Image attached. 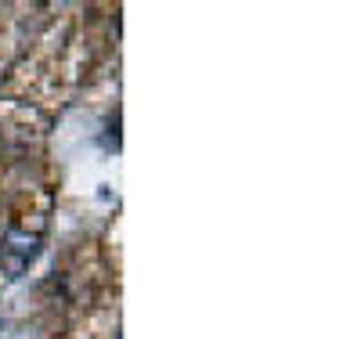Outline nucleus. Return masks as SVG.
<instances>
[{"instance_id": "1", "label": "nucleus", "mask_w": 361, "mask_h": 339, "mask_svg": "<svg viewBox=\"0 0 361 339\" xmlns=\"http://www.w3.org/2000/svg\"><path fill=\"white\" fill-rule=\"evenodd\" d=\"M40 253V235L37 231H25V228H8V235L0 238V271L8 278H18L25 274V267L37 260Z\"/></svg>"}]
</instances>
